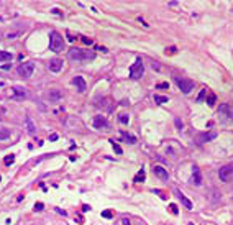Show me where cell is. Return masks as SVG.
I'll use <instances>...</instances> for the list:
<instances>
[{
    "label": "cell",
    "instance_id": "cell-1",
    "mask_svg": "<svg viewBox=\"0 0 233 225\" xmlns=\"http://www.w3.org/2000/svg\"><path fill=\"white\" fill-rule=\"evenodd\" d=\"M69 58L76 61H92L95 58V53L87 51V49H79V48H71L69 49Z\"/></svg>",
    "mask_w": 233,
    "mask_h": 225
},
{
    "label": "cell",
    "instance_id": "cell-2",
    "mask_svg": "<svg viewBox=\"0 0 233 225\" xmlns=\"http://www.w3.org/2000/svg\"><path fill=\"white\" fill-rule=\"evenodd\" d=\"M63 48H64L63 36L58 31H51L49 33V49L54 53H59V51H63Z\"/></svg>",
    "mask_w": 233,
    "mask_h": 225
},
{
    "label": "cell",
    "instance_id": "cell-3",
    "mask_svg": "<svg viewBox=\"0 0 233 225\" xmlns=\"http://www.w3.org/2000/svg\"><path fill=\"white\" fill-rule=\"evenodd\" d=\"M145 74V66H143V61H141L140 58H138L135 63H133V66L130 68V77L131 79H140L141 76Z\"/></svg>",
    "mask_w": 233,
    "mask_h": 225
},
{
    "label": "cell",
    "instance_id": "cell-4",
    "mask_svg": "<svg viewBox=\"0 0 233 225\" xmlns=\"http://www.w3.org/2000/svg\"><path fill=\"white\" fill-rule=\"evenodd\" d=\"M176 84H177V87L181 89V92L182 94H189L191 90L194 89V82L191 79H185V77H174Z\"/></svg>",
    "mask_w": 233,
    "mask_h": 225
},
{
    "label": "cell",
    "instance_id": "cell-5",
    "mask_svg": "<svg viewBox=\"0 0 233 225\" xmlns=\"http://www.w3.org/2000/svg\"><path fill=\"white\" fill-rule=\"evenodd\" d=\"M33 71H35V63L33 61H26V63H21L20 68H18V74L21 77H31Z\"/></svg>",
    "mask_w": 233,
    "mask_h": 225
},
{
    "label": "cell",
    "instance_id": "cell-6",
    "mask_svg": "<svg viewBox=\"0 0 233 225\" xmlns=\"http://www.w3.org/2000/svg\"><path fill=\"white\" fill-rule=\"evenodd\" d=\"M218 178H220V181H225V183H228L230 179H233V164L222 166L220 171H218Z\"/></svg>",
    "mask_w": 233,
    "mask_h": 225
},
{
    "label": "cell",
    "instance_id": "cell-7",
    "mask_svg": "<svg viewBox=\"0 0 233 225\" xmlns=\"http://www.w3.org/2000/svg\"><path fill=\"white\" fill-rule=\"evenodd\" d=\"M218 115H225L227 120H233V107L228 104H222L218 107Z\"/></svg>",
    "mask_w": 233,
    "mask_h": 225
},
{
    "label": "cell",
    "instance_id": "cell-8",
    "mask_svg": "<svg viewBox=\"0 0 233 225\" xmlns=\"http://www.w3.org/2000/svg\"><path fill=\"white\" fill-rule=\"evenodd\" d=\"M94 127L99 128V130H105V128H108L107 118L103 117V115H97L95 118H94Z\"/></svg>",
    "mask_w": 233,
    "mask_h": 225
},
{
    "label": "cell",
    "instance_id": "cell-9",
    "mask_svg": "<svg viewBox=\"0 0 233 225\" xmlns=\"http://www.w3.org/2000/svg\"><path fill=\"white\" fill-rule=\"evenodd\" d=\"M72 84L76 85V89H77L79 92H85V89H87V84H85L82 76H76V77L72 79Z\"/></svg>",
    "mask_w": 233,
    "mask_h": 225
},
{
    "label": "cell",
    "instance_id": "cell-10",
    "mask_svg": "<svg viewBox=\"0 0 233 225\" xmlns=\"http://www.w3.org/2000/svg\"><path fill=\"white\" fill-rule=\"evenodd\" d=\"M174 192H176V195H177V199L181 200V204H182L184 205V207L185 209H189V210H192V207H194V205H192V202H191V200H189L187 197H185V195L182 194V192H181V191H177V189H176L174 191Z\"/></svg>",
    "mask_w": 233,
    "mask_h": 225
},
{
    "label": "cell",
    "instance_id": "cell-11",
    "mask_svg": "<svg viewBox=\"0 0 233 225\" xmlns=\"http://www.w3.org/2000/svg\"><path fill=\"white\" fill-rule=\"evenodd\" d=\"M153 173H154V176H158L161 181H168V179H169L168 171H166L164 168H161V166H154V168H153Z\"/></svg>",
    "mask_w": 233,
    "mask_h": 225
},
{
    "label": "cell",
    "instance_id": "cell-12",
    "mask_svg": "<svg viewBox=\"0 0 233 225\" xmlns=\"http://www.w3.org/2000/svg\"><path fill=\"white\" fill-rule=\"evenodd\" d=\"M63 69V59H51L49 61V71H53V73H59V71Z\"/></svg>",
    "mask_w": 233,
    "mask_h": 225
},
{
    "label": "cell",
    "instance_id": "cell-13",
    "mask_svg": "<svg viewBox=\"0 0 233 225\" xmlns=\"http://www.w3.org/2000/svg\"><path fill=\"white\" fill-rule=\"evenodd\" d=\"M192 183L196 186L202 184V174H200V169L197 166H194V171H192Z\"/></svg>",
    "mask_w": 233,
    "mask_h": 225
},
{
    "label": "cell",
    "instance_id": "cell-14",
    "mask_svg": "<svg viewBox=\"0 0 233 225\" xmlns=\"http://www.w3.org/2000/svg\"><path fill=\"white\" fill-rule=\"evenodd\" d=\"M48 97H49L51 102H59V100L63 99V94H61V90H58V89H51Z\"/></svg>",
    "mask_w": 233,
    "mask_h": 225
},
{
    "label": "cell",
    "instance_id": "cell-15",
    "mask_svg": "<svg viewBox=\"0 0 233 225\" xmlns=\"http://www.w3.org/2000/svg\"><path fill=\"white\" fill-rule=\"evenodd\" d=\"M213 138H217V133H215V132H210V133H202V135H199L197 140H199V143H205V141L213 140Z\"/></svg>",
    "mask_w": 233,
    "mask_h": 225
},
{
    "label": "cell",
    "instance_id": "cell-16",
    "mask_svg": "<svg viewBox=\"0 0 233 225\" xmlns=\"http://www.w3.org/2000/svg\"><path fill=\"white\" fill-rule=\"evenodd\" d=\"M25 125H26L28 133H30V135H35V133H36V125L33 123L31 117H26V118H25Z\"/></svg>",
    "mask_w": 233,
    "mask_h": 225
},
{
    "label": "cell",
    "instance_id": "cell-17",
    "mask_svg": "<svg viewBox=\"0 0 233 225\" xmlns=\"http://www.w3.org/2000/svg\"><path fill=\"white\" fill-rule=\"evenodd\" d=\"M13 92H15V99H25L26 97V90L20 87V85H17V87H13Z\"/></svg>",
    "mask_w": 233,
    "mask_h": 225
},
{
    "label": "cell",
    "instance_id": "cell-18",
    "mask_svg": "<svg viewBox=\"0 0 233 225\" xmlns=\"http://www.w3.org/2000/svg\"><path fill=\"white\" fill-rule=\"evenodd\" d=\"M10 138V128H0V141H5Z\"/></svg>",
    "mask_w": 233,
    "mask_h": 225
},
{
    "label": "cell",
    "instance_id": "cell-19",
    "mask_svg": "<svg viewBox=\"0 0 233 225\" xmlns=\"http://www.w3.org/2000/svg\"><path fill=\"white\" fill-rule=\"evenodd\" d=\"M12 59V53L8 51H0V63H7Z\"/></svg>",
    "mask_w": 233,
    "mask_h": 225
},
{
    "label": "cell",
    "instance_id": "cell-20",
    "mask_svg": "<svg viewBox=\"0 0 233 225\" xmlns=\"http://www.w3.org/2000/svg\"><path fill=\"white\" fill-rule=\"evenodd\" d=\"M145 178H146V174H145V171L141 169L140 173H138V174L135 176V179H133V181H135V183H143V181H145Z\"/></svg>",
    "mask_w": 233,
    "mask_h": 225
},
{
    "label": "cell",
    "instance_id": "cell-21",
    "mask_svg": "<svg viewBox=\"0 0 233 225\" xmlns=\"http://www.w3.org/2000/svg\"><path fill=\"white\" fill-rule=\"evenodd\" d=\"M154 102H158V104H166V102H168V97H164V95H158V94H154Z\"/></svg>",
    "mask_w": 233,
    "mask_h": 225
},
{
    "label": "cell",
    "instance_id": "cell-22",
    "mask_svg": "<svg viewBox=\"0 0 233 225\" xmlns=\"http://www.w3.org/2000/svg\"><path fill=\"white\" fill-rule=\"evenodd\" d=\"M118 120H120V123H123V125H126V123L130 122V117H128L126 113H122V115H118Z\"/></svg>",
    "mask_w": 233,
    "mask_h": 225
},
{
    "label": "cell",
    "instance_id": "cell-23",
    "mask_svg": "<svg viewBox=\"0 0 233 225\" xmlns=\"http://www.w3.org/2000/svg\"><path fill=\"white\" fill-rule=\"evenodd\" d=\"M122 135H123V138H125L128 143H136V138L133 136V135H128V133H125V132H123Z\"/></svg>",
    "mask_w": 233,
    "mask_h": 225
},
{
    "label": "cell",
    "instance_id": "cell-24",
    "mask_svg": "<svg viewBox=\"0 0 233 225\" xmlns=\"http://www.w3.org/2000/svg\"><path fill=\"white\" fill-rule=\"evenodd\" d=\"M215 100H217V97H215V94H210L207 97V104L210 105V107H213V105H215Z\"/></svg>",
    "mask_w": 233,
    "mask_h": 225
},
{
    "label": "cell",
    "instance_id": "cell-25",
    "mask_svg": "<svg viewBox=\"0 0 233 225\" xmlns=\"http://www.w3.org/2000/svg\"><path fill=\"white\" fill-rule=\"evenodd\" d=\"M112 146H113V150H115L117 155H122V148H120L118 143H115V140H112Z\"/></svg>",
    "mask_w": 233,
    "mask_h": 225
},
{
    "label": "cell",
    "instance_id": "cell-26",
    "mask_svg": "<svg viewBox=\"0 0 233 225\" xmlns=\"http://www.w3.org/2000/svg\"><path fill=\"white\" fill-rule=\"evenodd\" d=\"M102 217H103V219H112V217H113V212H112V210H103V212H102Z\"/></svg>",
    "mask_w": 233,
    "mask_h": 225
},
{
    "label": "cell",
    "instance_id": "cell-27",
    "mask_svg": "<svg viewBox=\"0 0 233 225\" xmlns=\"http://www.w3.org/2000/svg\"><path fill=\"white\" fill-rule=\"evenodd\" d=\"M156 89H161V90H164V89H169V84L168 82H161L156 85Z\"/></svg>",
    "mask_w": 233,
    "mask_h": 225
},
{
    "label": "cell",
    "instance_id": "cell-28",
    "mask_svg": "<svg viewBox=\"0 0 233 225\" xmlns=\"http://www.w3.org/2000/svg\"><path fill=\"white\" fill-rule=\"evenodd\" d=\"M13 161H15V156L10 155V156H7V158H5V161H3V163H5V164H10V163H13Z\"/></svg>",
    "mask_w": 233,
    "mask_h": 225
},
{
    "label": "cell",
    "instance_id": "cell-29",
    "mask_svg": "<svg viewBox=\"0 0 233 225\" xmlns=\"http://www.w3.org/2000/svg\"><path fill=\"white\" fill-rule=\"evenodd\" d=\"M169 210H171L174 215H177V205H176V204H171V205H169Z\"/></svg>",
    "mask_w": 233,
    "mask_h": 225
},
{
    "label": "cell",
    "instance_id": "cell-30",
    "mask_svg": "<svg viewBox=\"0 0 233 225\" xmlns=\"http://www.w3.org/2000/svg\"><path fill=\"white\" fill-rule=\"evenodd\" d=\"M205 92H207V89H202V90H200V94H199V97H197L199 102H200V100H202L204 97H205Z\"/></svg>",
    "mask_w": 233,
    "mask_h": 225
},
{
    "label": "cell",
    "instance_id": "cell-31",
    "mask_svg": "<svg viewBox=\"0 0 233 225\" xmlns=\"http://www.w3.org/2000/svg\"><path fill=\"white\" fill-rule=\"evenodd\" d=\"M45 209V205H43L41 202H38V204H35V210H38V212H40V210H43Z\"/></svg>",
    "mask_w": 233,
    "mask_h": 225
},
{
    "label": "cell",
    "instance_id": "cell-32",
    "mask_svg": "<svg viewBox=\"0 0 233 225\" xmlns=\"http://www.w3.org/2000/svg\"><path fill=\"white\" fill-rule=\"evenodd\" d=\"M168 53H176V48H174V46L168 48V49H166V54H168Z\"/></svg>",
    "mask_w": 233,
    "mask_h": 225
},
{
    "label": "cell",
    "instance_id": "cell-33",
    "mask_svg": "<svg viewBox=\"0 0 233 225\" xmlns=\"http://www.w3.org/2000/svg\"><path fill=\"white\" fill-rule=\"evenodd\" d=\"M10 68H12V64H3V66H2V69H3V71H8Z\"/></svg>",
    "mask_w": 233,
    "mask_h": 225
},
{
    "label": "cell",
    "instance_id": "cell-34",
    "mask_svg": "<svg viewBox=\"0 0 233 225\" xmlns=\"http://www.w3.org/2000/svg\"><path fill=\"white\" fill-rule=\"evenodd\" d=\"M56 212H58V214H61V215H63V217H66V210H61V209H56Z\"/></svg>",
    "mask_w": 233,
    "mask_h": 225
},
{
    "label": "cell",
    "instance_id": "cell-35",
    "mask_svg": "<svg viewBox=\"0 0 233 225\" xmlns=\"http://www.w3.org/2000/svg\"><path fill=\"white\" fill-rule=\"evenodd\" d=\"M82 41L85 43V45H90V43H92V41L89 40V38H85V36H82Z\"/></svg>",
    "mask_w": 233,
    "mask_h": 225
},
{
    "label": "cell",
    "instance_id": "cell-36",
    "mask_svg": "<svg viewBox=\"0 0 233 225\" xmlns=\"http://www.w3.org/2000/svg\"><path fill=\"white\" fill-rule=\"evenodd\" d=\"M49 140H51V141H54V140H58V135H56V133H53V135H51V136H49Z\"/></svg>",
    "mask_w": 233,
    "mask_h": 225
},
{
    "label": "cell",
    "instance_id": "cell-37",
    "mask_svg": "<svg viewBox=\"0 0 233 225\" xmlns=\"http://www.w3.org/2000/svg\"><path fill=\"white\" fill-rule=\"evenodd\" d=\"M122 223H123V225H131V223H130V220H128V219H123V220H122Z\"/></svg>",
    "mask_w": 233,
    "mask_h": 225
},
{
    "label": "cell",
    "instance_id": "cell-38",
    "mask_svg": "<svg viewBox=\"0 0 233 225\" xmlns=\"http://www.w3.org/2000/svg\"><path fill=\"white\" fill-rule=\"evenodd\" d=\"M189 225H192V223H189Z\"/></svg>",
    "mask_w": 233,
    "mask_h": 225
},
{
    "label": "cell",
    "instance_id": "cell-39",
    "mask_svg": "<svg viewBox=\"0 0 233 225\" xmlns=\"http://www.w3.org/2000/svg\"><path fill=\"white\" fill-rule=\"evenodd\" d=\"M0 20H2V18H0Z\"/></svg>",
    "mask_w": 233,
    "mask_h": 225
}]
</instances>
